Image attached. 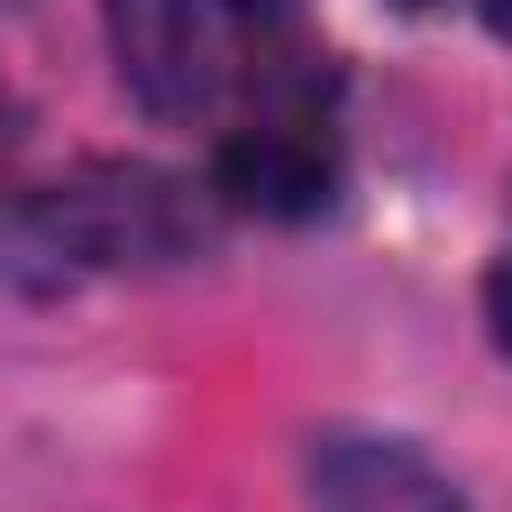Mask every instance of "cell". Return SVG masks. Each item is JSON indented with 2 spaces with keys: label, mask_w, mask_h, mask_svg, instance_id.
<instances>
[{
  "label": "cell",
  "mask_w": 512,
  "mask_h": 512,
  "mask_svg": "<svg viewBox=\"0 0 512 512\" xmlns=\"http://www.w3.org/2000/svg\"><path fill=\"white\" fill-rule=\"evenodd\" d=\"M480 8H488V24H496V32H512V0H480Z\"/></svg>",
  "instance_id": "cell-6"
},
{
  "label": "cell",
  "mask_w": 512,
  "mask_h": 512,
  "mask_svg": "<svg viewBox=\"0 0 512 512\" xmlns=\"http://www.w3.org/2000/svg\"><path fill=\"white\" fill-rule=\"evenodd\" d=\"M104 40L128 96L160 120H208L240 96H304L296 0H104Z\"/></svg>",
  "instance_id": "cell-1"
},
{
  "label": "cell",
  "mask_w": 512,
  "mask_h": 512,
  "mask_svg": "<svg viewBox=\"0 0 512 512\" xmlns=\"http://www.w3.org/2000/svg\"><path fill=\"white\" fill-rule=\"evenodd\" d=\"M208 240L192 192L136 160H96L80 176L0 200V280L24 296H64L104 272H152Z\"/></svg>",
  "instance_id": "cell-2"
},
{
  "label": "cell",
  "mask_w": 512,
  "mask_h": 512,
  "mask_svg": "<svg viewBox=\"0 0 512 512\" xmlns=\"http://www.w3.org/2000/svg\"><path fill=\"white\" fill-rule=\"evenodd\" d=\"M312 512H472L464 488L392 432H320L304 448Z\"/></svg>",
  "instance_id": "cell-4"
},
{
  "label": "cell",
  "mask_w": 512,
  "mask_h": 512,
  "mask_svg": "<svg viewBox=\"0 0 512 512\" xmlns=\"http://www.w3.org/2000/svg\"><path fill=\"white\" fill-rule=\"evenodd\" d=\"M216 192L248 216L304 224L336 200V128L312 112V96H272L216 144Z\"/></svg>",
  "instance_id": "cell-3"
},
{
  "label": "cell",
  "mask_w": 512,
  "mask_h": 512,
  "mask_svg": "<svg viewBox=\"0 0 512 512\" xmlns=\"http://www.w3.org/2000/svg\"><path fill=\"white\" fill-rule=\"evenodd\" d=\"M488 336H496V352L512 360V248L488 264Z\"/></svg>",
  "instance_id": "cell-5"
}]
</instances>
